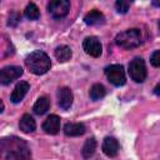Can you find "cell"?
Wrapping results in <instances>:
<instances>
[{
	"mask_svg": "<svg viewBox=\"0 0 160 160\" xmlns=\"http://www.w3.org/2000/svg\"><path fill=\"white\" fill-rule=\"evenodd\" d=\"M96 150V140L95 138H89L86 139V141L84 142V146L81 149V154H82V158L84 159H89L94 155Z\"/></svg>",
	"mask_w": 160,
	"mask_h": 160,
	"instance_id": "cell-18",
	"label": "cell"
},
{
	"mask_svg": "<svg viewBox=\"0 0 160 160\" xmlns=\"http://www.w3.org/2000/svg\"><path fill=\"white\" fill-rule=\"evenodd\" d=\"M21 20V15L20 12L18 11H11L10 15H9V19H8V25L11 26V28H15Z\"/></svg>",
	"mask_w": 160,
	"mask_h": 160,
	"instance_id": "cell-22",
	"label": "cell"
},
{
	"mask_svg": "<svg viewBox=\"0 0 160 160\" xmlns=\"http://www.w3.org/2000/svg\"><path fill=\"white\" fill-rule=\"evenodd\" d=\"M49 108H50V100L46 96H40L34 104L32 110L36 115H44L49 110Z\"/></svg>",
	"mask_w": 160,
	"mask_h": 160,
	"instance_id": "cell-17",
	"label": "cell"
},
{
	"mask_svg": "<svg viewBox=\"0 0 160 160\" xmlns=\"http://www.w3.org/2000/svg\"><path fill=\"white\" fill-rule=\"evenodd\" d=\"M22 72H24V70L21 66H18V65L5 66L0 70V82L2 85H8L11 81L19 79L22 75Z\"/></svg>",
	"mask_w": 160,
	"mask_h": 160,
	"instance_id": "cell-7",
	"label": "cell"
},
{
	"mask_svg": "<svg viewBox=\"0 0 160 160\" xmlns=\"http://www.w3.org/2000/svg\"><path fill=\"white\" fill-rule=\"evenodd\" d=\"M8 144H2V149L6 151L8 150V159L9 160H30V152L29 149L26 146V144L22 141V139H10V141H8V139H4Z\"/></svg>",
	"mask_w": 160,
	"mask_h": 160,
	"instance_id": "cell-3",
	"label": "cell"
},
{
	"mask_svg": "<svg viewBox=\"0 0 160 160\" xmlns=\"http://www.w3.org/2000/svg\"><path fill=\"white\" fill-rule=\"evenodd\" d=\"M129 75L131 78V80H134L135 82H144L146 79V66H145V61L141 58H135L130 61L129 64Z\"/></svg>",
	"mask_w": 160,
	"mask_h": 160,
	"instance_id": "cell-4",
	"label": "cell"
},
{
	"mask_svg": "<svg viewBox=\"0 0 160 160\" xmlns=\"http://www.w3.org/2000/svg\"><path fill=\"white\" fill-rule=\"evenodd\" d=\"M60 118L58 115H49L42 122V130L49 135H56L60 130Z\"/></svg>",
	"mask_w": 160,
	"mask_h": 160,
	"instance_id": "cell-10",
	"label": "cell"
},
{
	"mask_svg": "<svg viewBox=\"0 0 160 160\" xmlns=\"http://www.w3.org/2000/svg\"><path fill=\"white\" fill-rule=\"evenodd\" d=\"M159 32H160V20H159Z\"/></svg>",
	"mask_w": 160,
	"mask_h": 160,
	"instance_id": "cell-26",
	"label": "cell"
},
{
	"mask_svg": "<svg viewBox=\"0 0 160 160\" xmlns=\"http://www.w3.org/2000/svg\"><path fill=\"white\" fill-rule=\"evenodd\" d=\"M119 142L115 138L112 136H106L102 141V145H101V149L104 151V154L109 158H115L119 152Z\"/></svg>",
	"mask_w": 160,
	"mask_h": 160,
	"instance_id": "cell-12",
	"label": "cell"
},
{
	"mask_svg": "<svg viewBox=\"0 0 160 160\" xmlns=\"http://www.w3.org/2000/svg\"><path fill=\"white\" fill-rule=\"evenodd\" d=\"M25 65L30 72L34 75H44L51 68V61L48 54L41 50H35L30 52L25 59Z\"/></svg>",
	"mask_w": 160,
	"mask_h": 160,
	"instance_id": "cell-1",
	"label": "cell"
},
{
	"mask_svg": "<svg viewBox=\"0 0 160 160\" xmlns=\"http://www.w3.org/2000/svg\"><path fill=\"white\" fill-rule=\"evenodd\" d=\"M85 125L82 122H68L64 125V134L66 136H80L85 132Z\"/></svg>",
	"mask_w": 160,
	"mask_h": 160,
	"instance_id": "cell-14",
	"label": "cell"
},
{
	"mask_svg": "<svg viewBox=\"0 0 160 160\" xmlns=\"http://www.w3.org/2000/svg\"><path fill=\"white\" fill-rule=\"evenodd\" d=\"M150 62L152 66L159 68L160 66V50H155L151 55H150Z\"/></svg>",
	"mask_w": 160,
	"mask_h": 160,
	"instance_id": "cell-23",
	"label": "cell"
},
{
	"mask_svg": "<svg viewBox=\"0 0 160 160\" xmlns=\"http://www.w3.org/2000/svg\"><path fill=\"white\" fill-rule=\"evenodd\" d=\"M29 89H30V84H29L28 81H20V82H18V84L15 85V88H14L11 95H10L11 102H14V104L20 102V101L25 98V95L28 94Z\"/></svg>",
	"mask_w": 160,
	"mask_h": 160,
	"instance_id": "cell-11",
	"label": "cell"
},
{
	"mask_svg": "<svg viewBox=\"0 0 160 160\" xmlns=\"http://www.w3.org/2000/svg\"><path fill=\"white\" fill-rule=\"evenodd\" d=\"M115 42H116L118 46H120L122 49H126V50L138 48L142 42L141 30L138 29V28L124 30V31H121V32H119L116 35Z\"/></svg>",
	"mask_w": 160,
	"mask_h": 160,
	"instance_id": "cell-2",
	"label": "cell"
},
{
	"mask_svg": "<svg viewBox=\"0 0 160 160\" xmlns=\"http://www.w3.org/2000/svg\"><path fill=\"white\" fill-rule=\"evenodd\" d=\"M154 94L160 96V82H159V84H158V85L154 88Z\"/></svg>",
	"mask_w": 160,
	"mask_h": 160,
	"instance_id": "cell-24",
	"label": "cell"
},
{
	"mask_svg": "<svg viewBox=\"0 0 160 160\" xmlns=\"http://www.w3.org/2000/svg\"><path fill=\"white\" fill-rule=\"evenodd\" d=\"M19 128L22 132L25 134H30V132H34L35 129H36V122L34 120V118L29 114H24L19 121Z\"/></svg>",
	"mask_w": 160,
	"mask_h": 160,
	"instance_id": "cell-15",
	"label": "cell"
},
{
	"mask_svg": "<svg viewBox=\"0 0 160 160\" xmlns=\"http://www.w3.org/2000/svg\"><path fill=\"white\" fill-rule=\"evenodd\" d=\"M72 100H74V95H72V91L69 88L64 86V88L59 89V91H58V104L62 110H69L72 105Z\"/></svg>",
	"mask_w": 160,
	"mask_h": 160,
	"instance_id": "cell-9",
	"label": "cell"
},
{
	"mask_svg": "<svg viewBox=\"0 0 160 160\" xmlns=\"http://www.w3.org/2000/svg\"><path fill=\"white\" fill-rule=\"evenodd\" d=\"M84 22L86 25L90 26H96V25H101L105 22V16L101 11L99 10H91L89 11L85 16H84Z\"/></svg>",
	"mask_w": 160,
	"mask_h": 160,
	"instance_id": "cell-13",
	"label": "cell"
},
{
	"mask_svg": "<svg viewBox=\"0 0 160 160\" xmlns=\"http://www.w3.org/2000/svg\"><path fill=\"white\" fill-rule=\"evenodd\" d=\"M154 6H156V8H160V0H152V2H151Z\"/></svg>",
	"mask_w": 160,
	"mask_h": 160,
	"instance_id": "cell-25",
	"label": "cell"
},
{
	"mask_svg": "<svg viewBox=\"0 0 160 160\" xmlns=\"http://www.w3.org/2000/svg\"><path fill=\"white\" fill-rule=\"evenodd\" d=\"M105 75L114 86H122L126 82L125 70L120 64H112L105 68Z\"/></svg>",
	"mask_w": 160,
	"mask_h": 160,
	"instance_id": "cell-5",
	"label": "cell"
},
{
	"mask_svg": "<svg viewBox=\"0 0 160 160\" xmlns=\"http://www.w3.org/2000/svg\"><path fill=\"white\" fill-rule=\"evenodd\" d=\"M70 1L68 0H52L48 4V11L54 19H62L69 14Z\"/></svg>",
	"mask_w": 160,
	"mask_h": 160,
	"instance_id": "cell-6",
	"label": "cell"
},
{
	"mask_svg": "<svg viewBox=\"0 0 160 160\" xmlns=\"http://www.w3.org/2000/svg\"><path fill=\"white\" fill-rule=\"evenodd\" d=\"M24 15H25V18H28L29 20H38V19L40 18L39 8H38L34 2H30V4L26 5L25 11H24Z\"/></svg>",
	"mask_w": 160,
	"mask_h": 160,
	"instance_id": "cell-20",
	"label": "cell"
},
{
	"mask_svg": "<svg viewBox=\"0 0 160 160\" xmlns=\"http://www.w3.org/2000/svg\"><path fill=\"white\" fill-rule=\"evenodd\" d=\"M105 94H106V90H105L104 85H101V84H99V82L94 84V85L90 88V91H89V96H90V99H91L92 101H98V100L102 99V98L105 96Z\"/></svg>",
	"mask_w": 160,
	"mask_h": 160,
	"instance_id": "cell-19",
	"label": "cell"
},
{
	"mask_svg": "<svg viewBox=\"0 0 160 160\" xmlns=\"http://www.w3.org/2000/svg\"><path fill=\"white\" fill-rule=\"evenodd\" d=\"M82 49L85 50V52L92 58H99L101 55L102 51V46L100 40L96 36H88L85 38V40L82 41Z\"/></svg>",
	"mask_w": 160,
	"mask_h": 160,
	"instance_id": "cell-8",
	"label": "cell"
},
{
	"mask_svg": "<svg viewBox=\"0 0 160 160\" xmlns=\"http://www.w3.org/2000/svg\"><path fill=\"white\" fill-rule=\"evenodd\" d=\"M130 8V2L129 1H125V0H118L115 2V9L119 14H126L128 10Z\"/></svg>",
	"mask_w": 160,
	"mask_h": 160,
	"instance_id": "cell-21",
	"label": "cell"
},
{
	"mask_svg": "<svg viewBox=\"0 0 160 160\" xmlns=\"http://www.w3.org/2000/svg\"><path fill=\"white\" fill-rule=\"evenodd\" d=\"M54 55H55V58L58 59L59 62H66V61H69V60L71 59L72 51H71V49H70L69 46H66V45H60V46H58V48L55 49Z\"/></svg>",
	"mask_w": 160,
	"mask_h": 160,
	"instance_id": "cell-16",
	"label": "cell"
}]
</instances>
